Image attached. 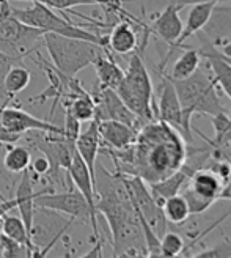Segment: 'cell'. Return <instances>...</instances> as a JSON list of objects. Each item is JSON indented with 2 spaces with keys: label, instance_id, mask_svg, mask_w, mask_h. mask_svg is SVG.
Returning <instances> with one entry per match:
<instances>
[{
  "label": "cell",
  "instance_id": "83f0119b",
  "mask_svg": "<svg viewBox=\"0 0 231 258\" xmlns=\"http://www.w3.org/2000/svg\"><path fill=\"white\" fill-rule=\"evenodd\" d=\"M63 109L68 110L77 121L85 123V121H92L95 118L96 104H95L93 96L90 93H85V95L75 96L74 99H71Z\"/></svg>",
  "mask_w": 231,
  "mask_h": 258
},
{
  "label": "cell",
  "instance_id": "836d02e7",
  "mask_svg": "<svg viewBox=\"0 0 231 258\" xmlns=\"http://www.w3.org/2000/svg\"><path fill=\"white\" fill-rule=\"evenodd\" d=\"M90 2H92L93 5H101L107 13H110V15L121 16V18H127V19H131V21H134V22H137V24H143L138 18L132 16L131 13H127V11L123 8L121 0H90Z\"/></svg>",
  "mask_w": 231,
  "mask_h": 258
},
{
  "label": "cell",
  "instance_id": "9a60e30c",
  "mask_svg": "<svg viewBox=\"0 0 231 258\" xmlns=\"http://www.w3.org/2000/svg\"><path fill=\"white\" fill-rule=\"evenodd\" d=\"M137 27H145V24H137L131 19H121L110 27L107 35V49L110 54L129 55L138 49Z\"/></svg>",
  "mask_w": 231,
  "mask_h": 258
},
{
  "label": "cell",
  "instance_id": "7bdbcfd3",
  "mask_svg": "<svg viewBox=\"0 0 231 258\" xmlns=\"http://www.w3.org/2000/svg\"><path fill=\"white\" fill-rule=\"evenodd\" d=\"M7 2H8V0H0V10H2V8H4V5H5Z\"/></svg>",
  "mask_w": 231,
  "mask_h": 258
},
{
  "label": "cell",
  "instance_id": "7402d4cb",
  "mask_svg": "<svg viewBox=\"0 0 231 258\" xmlns=\"http://www.w3.org/2000/svg\"><path fill=\"white\" fill-rule=\"evenodd\" d=\"M187 186L194 190L197 196L215 202V200H219V194L222 190L223 181L220 179V176L214 173L212 170L198 169L189 178Z\"/></svg>",
  "mask_w": 231,
  "mask_h": 258
},
{
  "label": "cell",
  "instance_id": "4dcf8cb0",
  "mask_svg": "<svg viewBox=\"0 0 231 258\" xmlns=\"http://www.w3.org/2000/svg\"><path fill=\"white\" fill-rule=\"evenodd\" d=\"M183 197L186 199V202L189 205L190 214H201V213L206 211L208 208H211L212 203H214L212 200H208V199H203V197L197 196V194L192 190L187 184L184 186Z\"/></svg>",
  "mask_w": 231,
  "mask_h": 258
},
{
  "label": "cell",
  "instance_id": "f1b7e54d",
  "mask_svg": "<svg viewBox=\"0 0 231 258\" xmlns=\"http://www.w3.org/2000/svg\"><path fill=\"white\" fill-rule=\"evenodd\" d=\"M30 150L22 145H10V150L4 156V167L11 173H22L30 167Z\"/></svg>",
  "mask_w": 231,
  "mask_h": 258
},
{
  "label": "cell",
  "instance_id": "d6a6232c",
  "mask_svg": "<svg viewBox=\"0 0 231 258\" xmlns=\"http://www.w3.org/2000/svg\"><path fill=\"white\" fill-rule=\"evenodd\" d=\"M211 123L214 126V131H215V137L212 140V145L215 148H222V144H223V137L228 131V124H229V118H228V115L223 112H219V113H215L212 115V118H211Z\"/></svg>",
  "mask_w": 231,
  "mask_h": 258
},
{
  "label": "cell",
  "instance_id": "ba28073f",
  "mask_svg": "<svg viewBox=\"0 0 231 258\" xmlns=\"http://www.w3.org/2000/svg\"><path fill=\"white\" fill-rule=\"evenodd\" d=\"M35 61L40 64V67L43 68V71L46 73L47 79H49V87L44 90L43 93L30 98V101L32 102H44L47 99H52V107H50V112H49V118H52L55 107L58 106L60 101H63V107H65L68 102L71 99H74L75 96L88 93L87 90L82 87L81 81L75 79V76L63 74L60 70L52 67V64L47 63L46 60H43L41 57L35 58Z\"/></svg>",
  "mask_w": 231,
  "mask_h": 258
},
{
  "label": "cell",
  "instance_id": "f35d334b",
  "mask_svg": "<svg viewBox=\"0 0 231 258\" xmlns=\"http://www.w3.org/2000/svg\"><path fill=\"white\" fill-rule=\"evenodd\" d=\"M21 139H22V134L11 131V129H8L7 126H4L2 123H0V144H4V145H15V144H18Z\"/></svg>",
  "mask_w": 231,
  "mask_h": 258
},
{
  "label": "cell",
  "instance_id": "5bb4252c",
  "mask_svg": "<svg viewBox=\"0 0 231 258\" xmlns=\"http://www.w3.org/2000/svg\"><path fill=\"white\" fill-rule=\"evenodd\" d=\"M158 120L170 124L181 134V131H183V109H181V102H179V98L176 93L175 82L170 76L162 77L159 106H158Z\"/></svg>",
  "mask_w": 231,
  "mask_h": 258
},
{
  "label": "cell",
  "instance_id": "603a6c76",
  "mask_svg": "<svg viewBox=\"0 0 231 258\" xmlns=\"http://www.w3.org/2000/svg\"><path fill=\"white\" fill-rule=\"evenodd\" d=\"M0 224H2V228H0V231H2L5 236H8L10 239H13L15 242L21 244V246H24L25 249L30 252V256L36 255L38 247L33 244L32 236H30V231L27 230V227H25V224L22 222L21 217L7 213Z\"/></svg>",
  "mask_w": 231,
  "mask_h": 258
},
{
  "label": "cell",
  "instance_id": "3957f363",
  "mask_svg": "<svg viewBox=\"0 0 231 258\" xmlns=\"http://www.w3.org/2000/svg\"><path fill=\"white\" fill-rule=\"evenodd\" d=\"M43 44L47 49L54 67L66 76H77V73L93 64L99 55L109 52L99 44L50 32L43 35Z\"/></svg>",
  "mask_w": 231,
  "mask_h": 258
},
{
  "label": "cell",
  "instance_id": "d4e9b609",
  "mask_svg": "<svg viewBox=\"0 0 231 258\" xmlns=\"http://www.w3.org/2000/svg\"><path fill=\"white\" fill-rule=\"evenodd\" d=\"M30 81H32V73L25 67H22L21 61L15 63L8 70L4 79V90H5L7 98L13 99L18 93L24 92V90L30 85Z\"/></svg>",
  "mask_w": 231,
  "mask_h": 258
},
{
  "label": "cell",
  "instance_id": "f6af8a7d",
  "mask_svg": "<svg viewBox=\"0 0 231 258\" xmlns=\"http://www.w3.org/2000/svg\"><path fill=\"white\" fill-rule=\"evenodd\" d=\"M229 60H231V58H229Z\"/></svg>",
  "mask_w": 231,
  "mask_h": 258
},
{
  "label": "cell",
  "instance_id": "2e32d148",
  "mask_svg": "<svg viewBox=\"0 0 231 258\" xmlns=\"http://www.w3.org/2000/svg\"><path fill=\"white\" fill-rule=\"evenodd\" d=\"M181 8H183L181 5H178L175 2L169 4L148 27L151 35H156L159 40H162L165 44H169L170 49L175 46L179 35L183 32L184 24H183L181 18H179V10Z\"/></svg>",
  "mask_w": 231,
  "mask_h": 258
},
{
  "label": "cell",
  "instance_id": "74e56055",
  "mask_svg": "<svg viewBox=\"0 0 231 258\" xmlns=\"http://www.w3.org/2000/svg\"><path fill=\"white\" fill-rule=\"evenodd\" d=\"M195 256H231V241H223L222 244H217L212 249L203 250Z\"/></svg>",
  "mask_w": 231,
  "mask_h": 258
},
{
  "label": "cell",
  "instance_id": "9c48e42d",
  "mask_svg": "<svg viewBox=\"0 0 231 258\" xmlns=\"http://www.w3.org/2000/svg\"><path fill=\"white\" fill-rule=\"evenodd\" d=\"M30 147L41 151L50 162V175L54 179H60V172L66 170L75 153V140L54 133L35 131L30 139Z\"/></svg>",
  "mask_w": 231,
  "mask_h": 258
},
{
  "label": "cell",
  "instance_id": "8992f818",
  "mask_svg": "<svg viewBox=\"0 0 231 258\" xmlns=\"http://www.w3.org/2000/svg\"><path fill=\"white\" fill-rule=\"evenodd\" d=\"M35 206L44 211H57L69 216L72 221H81L92 225L93 239L102 241L99 225H98V214L92 211L85 197L77 190L74 186L66 192L55 194L52 187H44L36 194Z\"/></svg>",
  "mask_w": 231,
  "mask_h": 258
},
{
  "label": "cell",
  "instance_id": "ffe728a7",
  "mask_svg": "<svg viewBox=\"0 0 231 258\" xmlns=\"http://www.w3.org/2000/svg\"><path fill=\"white\" fill-rule=\"evenodd\" d=\"M99 148H101V137L98 129V120L93 118L85 131H81V134L75 139V150L87 164L90 173L93 176V183H95V170H96V159H98Z\"/></svg>",
  "mask_w": 231,
  "mask_h": 258
},
{
  "label": "cell",
  "instance_id": "1f68e13d",
  "mask_svg": "<svg viewBox=\"0 0 231 258\" xmlns=\"http://www.w3.org/2000/svg\"><path fill=\"white\" fill-rule=\"evenodd\" d=\"M15 2H40L50 10H58V11H68L75 7H85V5H93L90 0H15Z\"/></svg>",
  "mask_w": 231,
  "mask_h": 258
},
{
  "label": "cell",
  "instance_id": "277c9868",
  "mask_svg": "<svg viewBox=\"0 0 231 258\" xmlns=\"http://www.w3.org/2000/svg\"><path fill=\"white\" fill-rule=\"evenodd\" d=\"M30 4H32L30 8H13L10 5L11 15L18 18L19 21H22L24 24H29L32 27L43 30L44 33L50 32V33H57L63 36H69V38H75V40L95 43L107 49L106 35L95 33L85 27H81V25L71 22L68 18L58 16L57 13H54V10H50L49 7L40 2H30Z\"/></svg>",
  "mask_w": 231,
  "mask_h": 258
},
{
  "label": "cell",
  "instance_id": "52a82bcc",
  "mask_svg": "<svg viewBox=\"0 0 231 258\" xmlns=\"http://www.w3.org/2000/svg\"><path fill=\"white\" fill-rule=\"evenodd\" d=\"M175 82V88L179 98V102H181V109H183V131L181 136L183 139L187 142V144H192V131H190V123H192V117L195 115V109L198 101L201 99V96L204 95V92L215 84L214 74L209 68V73L204 68H200L186 79L181 81H173Z\"/></svg>",
  "mask_w": 231,
  "mask_h": 258
},
{
  "label": "cell",
  "instance_id": "d590c367",
  "mask_svg": "<svg viewBox=\"0 0 231 258\" xmlns=\"http://www.w3.org/2000/svg\"><path fill=\"white\" fill-rule=\"evenodd\" d=\"M22 60H18L15 57H11L5 52H0V104H5V102H11L13 99L7 98L5 95V90H4V79H5V74L8 73V70L13 67L15 63H19Z\"/></svg>",
  "mask_w": 231,
  "mask_h": 258
},
{
  "label": "cell",
  "instance_id": "8d00e7d4",
  "mask_svg": "<svg viewBox=\"0 0 231 258\" xmlns=\"http://www.w3.org/2000/svg\"><path fill=\"white\" fill-rule=\"evenodd\" d=\"M29 170L32 175H47L50 172V162L49 159L44 156V154H41V156H38L35 158L32 162H30V167H29Z\"/></svg>",
  "mask_w": 231,
  "mask_h": 258
},
{
  "label": "cell",
  "instance_id": "d6986e66",
  "mask_svg": "<svg viewBox=\"0 0 231 258\" xmlns=\"http://www.w3.org/2000/svg\"><path fill=\"white\" fill-rule=\"evenodd\" d=\"M36 194L33 190V179L30 170H24L21 173L19 184L16 187V208L19 210V217L22 219V222L25 224L29 231H32L33 222H35V197Z\"/></svg>",
  "mask_w": 231,
  "mask_h": 258
},
{
  "label": "cell",
  "instance_id": "8fae6325",
  "mask_svg": "<svg viewBox=\"0 0 231 258\" xmlns=\"http://www.w3.org/2000/svg\"><path fill=\"white\" fill-rule=\"evenodd\" d=\"M0 123L22 136L30 131H44L65 136V127L57 126L49 120L36 118L21 107H10V102L0 104Z\"/></svg>",
  "mask_w": 231,
  "mask_h": 258
},
{
  "label": "cell",
  "instance_id": "44dd1931",
  "mask_svg": "<svg viewBox=\"0 0 231 258\" xmlns=\"http://www.w3.org/2000/svg\"><path fill=\"white\" fill-rule=\"evenodd\" d=\"M198 52L209 63V68L214 74L217 85H219L225 92V95L231 99V63L212 46L209 38L206 41V46L201 50H198Z\"/></svg>",
  "mask_w": 231,
  "mask_h": 258
},
{
  "label": "cell",
  "instance_id": "6da1fadb",
  "mask_svg": "<svg viewBox=\"0 0 231 258\" xmlns=\"http://www.w3.org/2000/svg\"><path fill=\"white\" fill-rule=\"evenodd\" d=\"M187 161L186 140L175 127L161 120L140 126L132 145L129 175H137L151 184L178 172Z\"/></svg>",
  "mask_w": 231,
  "mask_h": 258
},
{
  "label": "cell",
  "instance_id": "5b68a950",
  "mask_svg": "<svg viewBox=\"0 0 231 258\" xmlns=\"http://www.w3.org/2000/svg\"><path fill=\"white\" fill-rule=\"evenodd\" d=\"M43 30L13 16L8 2L0 10V52L22 60L36 52L43 43Z\"/></svg>",
  "mask_w": 231,
  "mask_h": 258
},
{
  "label": "cell",
  "instance_id": "7c38bea8",
  "mask_svg": "<svg viewBox=\"0 0 231 258\" xmlns=\"http://www.w3.org/2000/svg\"><path fill=\"white\" fill-rule=\"evenodd\" d=\"M93 99L96 104V112H95L96 120H117L135 127L137 131H138V124H143L126 107V104L113 88L98 87V93L93 96Z\"/></svg>",
  "mask_w": 231,
  "mask_h": 258
},
{
  "label": "cell",
  "instance_id": "e575fe53",
  "mask_svg": "<svg viewBox=\"0 0 231 258\" xmlns=\"http://www.w3.org/2000/svg\"><path fill=\"white\" fill-rule=\"evenodd\" d=\"M0 256H30V252L0 231Z\"/></svg>",
  "mask_w": 231,
  "mask_h": 258
},
{
  "label": "cell",
  "instance_id": "ab89813d",
  "mask_svg": "<svg viewBox=\"0 0 231 258\" xmlns=\"http://www.w3.org/2000/svg\"><path fill=\"white\" fill-rule=\"evenodd\" d=\"M13 208H16V200L15 199H10V200H0V222L7 213H10Z\"/></svg>",
  "mask_w": 231,
  "mask_h": 258
},
{
  "label": "cell",
  "instance_id": "30bf717a",
  "mask_svg": "<svg viewBox=\"0 0 231 258\" xmlns=\"http://www.w3.org/2000/svg\"><path fill=\"white\" fill-rule=\"evenodd\" d=\"M123 179L126 183L127 192H129V196H131L132 205L143 214L146 222L152 227V230L156 231L158 236L161 238L167 230V221L164 217L161 205L151 196L148 183H145L140 176L129 175V173H123Z\"/></svg>",
  "mask_w": 231,
  "mask_h": 258
},
{
  "label": "cell",
  "instance_id": "b9f144b4",
  "mask_svg": "<svg viewBox=\"0 0 231 258\" xmlns=\"http://www.w3.org/2000/svg\"><path fill=\"white\" fill-rule=\"evenodd\" d=\"M228 118H229V124H228V131H226V134H225V137H223V144H222V147L231 144V112L228 113Z\"/></svg>",
  "mask_w": 231,
  "mask_h": 258
},
{
  "label": "cell",
  "instance_id": "4fadbf2b",
  "mask_svg": "<svg viewBox=\"0 0 231 258\" xmlns=\"http://www.w3.org/2000/svg\"><path fill=\"white\" fill-rule=\"evenodd\" d=\"M217 5V0H201V2H195L192 4L190 10H189V15H187V21H186V25H183V32L179 35L178 41L175 43V46L167 52L164 61L161 63V71L164 70L167 60L170 58V52L176 47H183L184 43L189 40L190 36H194L195 33L201 32L204 27L208 25L211 16H212V11Z\"/></svg>",
  "mask_w": 231,
  "mask_h": 258
},
{
  "label": "cell",
  "instance_id": "cb8c5ba5",
  "mask_svg": "<svg viewBox=\"0 0 231 258\" xmlns=\"http://www.w3.org/2000/svg\"><path fill=\"white\" fill-rule=\"evenodd\" d=\"M93 67L96 70V76L99 81L101 88H117L124 77V71L120 68V64L113 60L110 52L99 55L95 61Z\"/></svg>",
  "mask_w": 231,
  "mask_h": 258
},
{
  "label": "cell",
  "instance_id": "ac0fdd59",
  "mask_svg": "<svg viewBox=\"0 0 231 258\" xmlns=\"http://www.w3.org/2000/svg\"><path fill=\"white\" fill-rule=\"evenodd\" d=\"M66 172H68V176L71 179L72 186L85 197V200L88 202L92 211L96 213V192H95L93 176H92V173H90L84 159L81 158V154L77 153V150L74 153L72 161H71L69 167L66 169Z\"/></svg>",
  "mask_w": 231,
  "mask_h": 258
},
{
  "label": "cell",
  "instance_id": "ee69618b",
  "mask_svg": "<svg viewBox=\"0 0 231 258\" xmlns=\"http://www.w3.org/2000/svg\"><path fill=\"white\" fill-rule=\"evenodd\" d=\"M0 173H2V172H0ZM0 200H5V196L2 194V190H0Z\"/></svg>",
  "mask_w": 231,
  "mask_h": 258
},
{
  "label": "cell",
  "instance_id": "7a4b0ae2",
  "mask_svg": "<svg viewBox=\"0 0 231 258\" xmlns=\"http://www.w3.org/2000/svg\"><path fill=\"white\" fill-rule=\"evenodd\" d=\"M115 92L142 123L156 120L152 106V81L140 50L132 52L123 81Z\"/></svg>",
  "mask_w": 231,
  "mask_h": 258
},
{
  "label": "cell",
  "instance_id": "e0dca14e",
  "mask_svg": "<svg viewBox=\"0 0 231 258\" xmlns=\"http://www.w3.org/2000/svg\"><path fill=\"white\" fill-rule=\"evenodd\" d=\"M101 137V147L110 150H124L131 147L137 139V129L117 121V120H98Z\"/></svg>",
  "mask_w": 231,
  "mask_h": 258
},
{
  "label": "cell",
  "instance_id": "60d3db41",
  "mask_svg": "<svg viewBox=\"0 0 231 258\" xmlns=\"http://www.w3.org/2000/svg\"><path fill=\"white\" fill-rule=\"evenodd\" d=\"M84 256H102V241H95V247L90 249Z\"/></svg>",
  "mask_w": 231,
  "mask_h": 258
},
{
  "label": "cell",
  "instance_id": "f546056e",
  "mask_svg": "<svg viewBox=\"0 0 231 258\" xmlns=\"http://www.w3.org/2000/svg\"><path fill=\"white\" fill-rule=\"evenodd\" d=\"M186 249L184 238L176 231H167L161 238V255L162 256H178Z\"/></svg>",
  "mask_w": 231,
  "mask_h": 258
},
{
  "label": "cell",
  "instance_id": "4316f807",
  "mask_svg": "<svg viewBox=\"0 0 231 258\" xmlns=\"http://www.w3.org/2000/svg\"><path fill=\"white\" fill-rule=\"evenodd\" d=\"M200 58H201V55L197 49L184 50V52L173 63L170 77L173 81H181V79H186V77L192 76L200 67Z\"/></svg>",
  "mask_w": 231,
  "mask_h": 258
},
{
  "label": "cell",
  "instance_id": "484cf974",
  "mask_svg": "<svg viewBox=\"0 0 231 258\" xmlns=\"http://www.w3.org/2000/svg\"><path fill=\"white\" fill-rule=\"evenodd\" d=\"M161 208H162L165 221L170 224H175V225L184 224L190 216L189 205H187L186 199L183 197V194H176V196L165 199L161 203Z\"/></svg>",
  "mask_w": 231,
  "mask_h": 258
}]
</instances>
